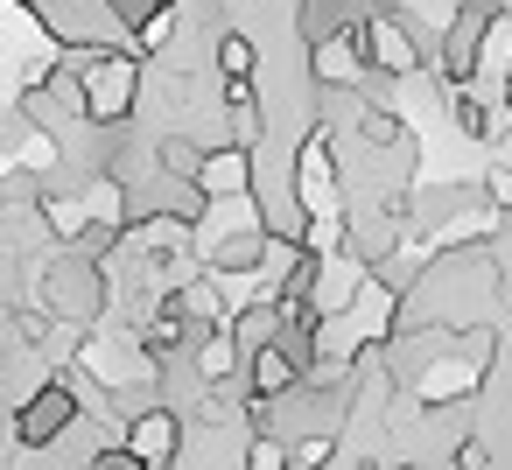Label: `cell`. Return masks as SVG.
Segmentation results:
<instances>
[{"label": "cell", "instance_id": "1", "mask_svg": "<svg viewBox=\"0 0 512 470\" xmlns=\"http://www.w3.org/2000/svg\"><path fill=\"white\" fill-rule=\"evenodd\" d=\"M106 267L92 260V253H78V246H57V260L36 274V302H43V316H57V323H78V330H92L99 316H106Z\"/></svg>", "mask_w": 512, "mask_h": 470}, {"label": "cell", "instance_id": "2", "mask_svg": "<svg viewBox=\"0 0 512 470\" xmlns=\"http://www.w3.org/2000/svg\"><path fill=\"white\" fill-rule=\"evenodd\" d=\"M358 36H365V64H372V71H386V78H414V71L435 57V43H428L400 8H379Z\"/></svg>", "mask_w": 512, "mask_h": 470}, {"label": "cell", "instance_id": "3", "mask_svg": "<svg viewBox=\"0 0 512 470\" xmlns=\"http://www.w3.org/2000/svg\"><path fill=\"white\" fill-rule=\"evenodd\" d=\"M78 421H85L78 379H71V372H57L36 400H22V407H15V442H22V449H50V442H57V435H71Z\"/></svg>", "mask_w": 512, "mask_h": 470}, {"label": "cell", "instance_id": "4", "mask_svg": "<svg viewBox=\"0 0 512 470\" xmlns=\"http://www.w3.org/2000/svg\"><path fill=\"white\" fill-rule=\"evenodd\" d=\"M309 78H316V85H337V92H365V78H372V64H365V36L351 29V36H323V43H309Z\"/></svg>", "mask_w": 512, "mask_h": 470}, {"label": "cell", "instance_id": "5", "mask_svg": "<svg viewBox=\"0 0 512 470\" xmlns=\"http://www.w3.org/2000/svg\"><path fill=\"white\" fill-rule=\"evenodd\" d=\"M253 148H239V141H218V148H204V169H197V190H204V204H218V197H253Z\"/></svg>", "mask_w": 512, "mask_h": 470}, {"label": "cell", "instance_id": "6", "mask_svg": "<svg viewBox=\"0 0 512 470\" xmlns=\"http://www.w3.org/2000/svg\"><path fill=\"white\" fill-rule=\"evenodd\" d=\"M183 449V414L169 407V400H155V407H141L134 421H127V456L134 463H162V456H176Z\"/></svg>", "mask_w": 512, "mask_h": 470}, {"label": "cell", "instance_id": "7", "mask_svg": "<svg viewBox=\"0 0 512 470\" xmlns=\"http://www.w3.org/2000/svg\"><path fill=\"white\" fill-rule=\"evenodd\" d=\"M337 463V435H295L288 442V470H330Z\"/></svg>", "mask_w": 512, "mask_h": 470}, {"label": "cell", "instance_id": "8", "mask_svg": "<svg viewBox=\"0 0 512 470\" xmlns=\"http://www.w3.org/2000/svg\"><path fill=\"white\" fill-rule=\"evenodd\" d=\"M239 470H288V435H253Z\"/></svg>", "mask_w": 512, "mask_h": 470}, {"label": "cell", "instance_id": "9", "mask_svg": "<svg viewBox=\"0 0 512 470\" xmlns=\"http://www.w3.org/2000/svg\"><path fill=\"white\" fill-rule=\"evenodd\" d=\"M498 106H505V127H512V71H505V85H498Z\"/></svg>", "mask_w": 512, "mask_h": 470}, {"label": "cell", "instance_id": "10", "mask_svg": "<svg viewBox=\"0 0 512 470\" xmlns=\"http://www.w3.org/2000/svg\"><path fill=\"white\" fill-rule=\"evenodd\" d=\"M141 470H183V463H176V456H162V463H141Z\"/></svg>", "mask_w": 512, "mask_h": 470}, {"label": "cell", "instance_id": "11", "mask_svg": "<svg viewBox=\"0 0 512 470\" xmlns=\"http://www.w3.org/2000/svg\"><path fill=\"white\" fill-rule=\"evenodd\" d=\"M29 8H36V0H29Z\"/></svg>", "mask_w": 512, "mask_h": 470}]
</instances>
